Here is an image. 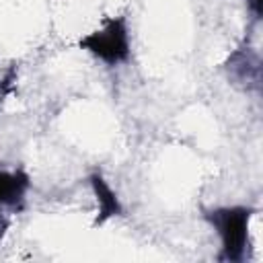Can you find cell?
Wrapping results in <instances>:
<instances>
[{
  "instance_id": "6da1fadb",
  "label": "cell",
  "mask_w": 263,
  "mask_h": 263,
  "mask_svg": "<svg viewBox=\"0 0 263 263\" xmlns=\"http://www.w3.org/2000/svg\"><path fill=\"white\" fill-rule=\"evenodd\" d=\"M251 205H222L214 210H203V220L220 236L218 261L222 263H242L249 249V224L255 216Z\"/></svg>"
},
{
  "instance_id": "3957f363",
  "label": "cell",
  "mask_w": 263,
  "mask_h": 263,
  "mask_svg": "<svg viewBox=\"0 0 263 263\" xmlns=\"http://www.w3.org/2000/svg\"><path fill=\"white\" fill-rule=\"evenodd\" d=\"M224 70L228 72V78L232 80V84H238L245 90L261 86V62L251 47L234 49L226 58Z\"/></svg>"
},
{
  "instance_id": "7a4b0ae2",
  "label": "cell",
  "mask_w": 263,
  "mask_h": 263,
  "mask_svg": "<svg viewBox=\"0 0 263 263\" xmlns=\"http://www.w3.org/2000/svg\"><path fill=\"white\" fill-rule=\"evenodd\" d=\"M78 47L95 55L107 66H117L129 60V31L125 16H109L105 18L101 29H95L80 37Z\"/></svg>"
},
{
  "instance_id": "8992f818",
  "label": "cell",
  "mask_w": 263,
  "mask_h": 263,
  "mask_svg": "<svg viewBox=\"0 0 263 263\" xmlns=\"http://www.w3.org/2000/svg\"><path fill=\"white\" fill-rule=\"evenodd\" d=\"M247 4H249V10L253 12V16L259 21L261 18V4H263V0H247Z\"/></svg>"
},
{
  "instance_id": "277c9868",
  "label": "cell",
  "mask_w": 263,
  "mask_h": 263,
  "mask_svg": "<svg viewBox=\"0 0 263 263\" xmlns=\"http://www.w3.org/2000/svg\"><path fill=\"white\" fill-rule=\"evenodd\" d=\"M88 183H90V189H92V195L97 199V216L92 220V228H99L103 226L107 220L115 218V216H121L123 214V208H121V201L117 197V193L111 189V185L105 181L103 173L101 171H95L90 173L88 177Z\"/></svg>"
},
{
  "instance_id": "5b68a950",
  "label": "cell",
  "mask_w": 263,
  "mask_h": 263,
  "mask_svg": "<svg viewBox=\"0 0 263 263\" xmlns=\"http://www.w3.org/2000/svg\"><path fill=\"white\" fill-rule=\"evenodd\" d=\"M31 187V177L25 168L0 171V210L12 208L23 210L25 193Z\"/></svg>"
}]
</instances>
